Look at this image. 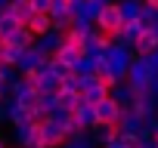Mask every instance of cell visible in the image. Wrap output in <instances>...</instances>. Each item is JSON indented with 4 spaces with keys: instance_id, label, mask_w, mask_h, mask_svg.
I'll return each instance as SVG.
<instances>
[{
    "instance_id": "18",
    "label": "cell",
    "mask_w": 158,
    "mask_h": 148,
    "mask_svg": "<svg viewBox=\"0 0 158 148\" xmlns=\"http://www.w3.org/2000/svg\"><path fill=\"white\" fill-rule=\"evenodd\" d=\"M3 13H10V16H16L22 25H28V19L34 16V6H31V0H13L10 6H3Z\"/></svg>"
},
{
    "instance_id": "11",
    "label": "cell",
    "mask_w": 158,
    "mask_h": 148,
    "mask_svg": "<svg viewBox=\"0 0 158 148\" xmlns=\"http://www.w3.org/2000/svg\"><path fill=\"white\" fill-rule=\"evenodd\" d=\"M62 40H65V28H50V31H44L40 37H34V43L44 49V53H56L59 46H62Z\"/></svg>"
},
{
    "instance_id": "31",
    "label": "cell",
    "mask_w": 158,
    "mask_h": 148,
    "mask_svg": "<svg viewBox=\"0 0 158 148\" xmlns=\"http://www.w3.org/2000/svg\"><path fill=\"white\" fill-rule=\"evenodd\" d=\"M143 3H152V6H158V0H143Z\"/></svg>"
},
{
    "instance_id": "17",
    "label": "cell",
    "mask_w": 158,
    "mask_h": 148,
    "mask_svg": "<svg viewBox=\"0 0 158 148\" xmlns=\"http://www.w3.org/2000/svg\"><path fill=\"white\" fill-rule=\"evenodd\" d=\"M118 130H121V133H139V130H143V117L133 114L130 105H124V108H121V117H118Z\"/></svg>"
},
{
    "instance_id": "36",
    "label": "cell",
    "mask_w": 158,
    "mask_h": 148,
    "mask_svg": "<svg viewBox=\"0 0 158 148\" xmlns=\"http://www.w3.org/2000/svg\"><path fill=\"white\" fill-rule=\"evenodd\" d=\"M99 148H102V145H99Z\"/></svg>"
},
{
    "instance_id": "1",
    "label": "cell",
    "mask_w": 158,
    "mask_h": 148,
    "mask_svg": "<svg viewBox=\"0 0 158 148\" xmlns=\"http://www.w3.org/2000/svg\"><path fill=\"white\" fill-rule=\"evenodd\" d=\"M102 56H106V68H102L99 77H102L109 87L118 84V80H124V77H127V68H130V62H133V49H130V46H121V43H109V46L102 49Z\"/></svg>"
},
{
    "instance_id": "14",
    "label": "cell",
    "mask_w": 158,
    "mask_h": 148,
    "mask_svg": "<svg viewBox=\"0 0 158 148\" xmlns=\"http://www.w3.org/2000/svg\"><path fill=\"white\" fill-rule=\"evenodd\" d=\"M90 136H93V142H96V145H106V142H112V139L118 136V123L96 120V123L90 127Z\"/></svg>"
},
{
    "instance_id": "12",
    "label": "cell",
    "mask_w": 158,
    "mask_h": 148,
    "mask_svg": "<svg viewBox=\"0 0 158 148\" xmlns=\"http://www.w3.org/2000/svg\"><path fill=\"white\" fill-rule=\"evenodd\" d=\"M158 49V31L155 28H143V34L133 43V56H152Z\"/></svg>"
},
{
    "instance_id": "5",
    "label": "cell",
    "mask_w": 158,
    "mask_h": 148,
    "mask_svg": "<svg viewBox=\"0 0 158 148\" xmlns=\"http://www.w3.org/2000/svg\"><path fill=\"white\" fill-rule=\"evenodd\" d=\"M99 31H106V34H115L121 25H124V16H121V10H118V0L115 3H106L102 10H99V16H96V22H93Z\"/></svg>"
},
{
    "instance_id": "13",
    "label": "cell",
    "mask_w": 158,
    "mask_h": 148,
    "mask_svg": "<svg viewBox=\"0 0 158 148\" xmlns=\"http://www.w3.org/2000/svg\"><path fill=\"white\" fill-rule=\"evenodd\" d=\"M50 19H53V25L56 28H68L71 25V3L68 0H53V6H50Z\"/></svg>"
},
{
    "instance_id": "15",
    "label": "cell",
    "mask_w": 158,
    "mask_h": 148,
    "mask_svg": "<svg viewBox=\"0 0 158 148\" xmlns=\"http://www.w3.org/2000/svg\"><path fill=\"white\" fill-rule=\"evenodd\" d=\"M71 114H74V120H77V127H81V130H90V127L96 123V108H93L90 102H84V99L77 102V108H74Z\"/></svg>"
},
{
    "instance_id": "22",
    "label": "cell",
    "mask_w": 158,
    "mask_h": 148,
    "mask_svg": "<svg viewBox=\"0 0 158 148\" xmlns=\"http://www.w3.org/2000/svg\"><path fill=\"white\" fill-rule=\"evenodd\" d=\"M53 28V19H50V13H34L31 19H28V31L34 34V37H40L44 31H50Z\"/></svg>"
},
{
    "instance_id": "23",
    "label": "cell",
    "mask_w": 158,
    "mask_h": 148,
    "mask_svg": "<svg viewBox=\"0 0 158 148\" xmlns=\"http://www.w3.org/2000/svg\"><path fill=\"white\" fill-rule=\"evenodd\" d=\"M139 6H143V0H118V10H121L124 22H130V19H139Z\"/></svg>"
},
{
    "instance_id": "20",
    "label": "cell",
    "mask_w": 158,
    "mask_h": 148,
    "mask_svg": "<svg viewBox=\"0 0 158 148\" xmlns=\"http://www.w3.org/2000/svg\"><path fill=\"white\" fill-rule=\"evenodd\" d=\"M59 148H96V142H93L90 130H77V133H71Z\"/></svg>"
},
{
    "instance_id": "28",
    "label": "cell",
    "mask_w": 158,
    "mask_h": 148,
    "mask_svg": "<svg viewBox=\"0 0 158 148\" xmlns=\"http://www.w3.org/2000/svg\"><path fill=\"white\" fill-rule=\"evenodd\" d=\"M102 148H127V145H124V142H121V139H118V136H115V139H112V142H106V145H102Z\"/></svg>"
},
{
    "instance_id": "7",
    "label": "cell",
    "mask_w": 158,
    "mask_h": 148,
    "mask_svg": "<svg viewBox=\"0 0 158 148\" xmlns=\"http://www.w3.org/2000/svg\"><path fill=\"white\" fill-rule=\"evenodd\" d=\"M40 136H44L47 148H59V145L68 139V130H65L62 120H56V117H44V120H40Z\"/></svg>"
},
{
    "instance_id": "34",
    "label": "cell",
    "mask_w": 158,
    "mask_h": 148,
    "mask_svg": "<svg viewBox=\"0 0 158 148\" xmlns=\"http://www.w3.org/2000/svg\"><path fill=\"white\" fill-rule=\"evenodd\" d=\"M155 31H158V25H155Z\"/></svg>"
},
{
    "instance_id": "35",
    "label": "cell",
    "mask_w": 158,
    "mask_h": 148,
    "mask_svg": "<svg viewBox=\"0 0 158 148\" xmlns=\"http://www.w3.org/2000/svg\"><path fill=\"white\" fill-rule=\"evenodd\" d=\"M16 148H22V145H16Z\"/></svg>"
},
{
    "instance_id": "21",
    "label": "cell",
    "mask_w": 158,
    "mask_h": 148,
    "mask_svg": "<svg viewBox=\"0 0 158 148\" xmlns=\"http://www.w3.org/2000/svg\"><path fill=\"white\" fill-rule=\"evenodd\" d=\"M56 102H59V108L74 111L77 102H81V93H77V90H65V87H59V90H56Z\"/></svg>"
},
{
    "instance_id": "29",
    "label": "cell",
    "mask_w": 158,
    "mask_h": 148,
    "mask_svg": "<svg viewBox=\"0 0 158 148\" xmlns=\"http://www.w3.org/2000/svg\"><path fill=\"white\" fill-rule=\"evenodd\" d=\"M0 96H6V80L0 77Z\"/></svg>"
},
{
    "instance_id": "10",
    "label": "cell",
    "mask_w": 158,
    "mask_h": 148,
    "mask_svg": "<svg viewBox=\"0 0 158 148\" xmlns=\"http://www.w3.org/2000/svg\"><path fill=\"white\" fill-rule=\"evenodd\" d=\"M50 56H53L56 62H62L65 68H74V65H77V59L84 56V49L77 46V43H68V40H62V46H59L56 53H50Z\"/></svg>"
},
{
    "instance_id": "8",
    "label": "cell",
    "mask_w": 158,
    "mask_h": 148,
    "mask_svg": "<svg viewBox=\"0 0 158 148\" xmlns=\"http://www.w3.org/2000/svg\"><path fill=\"white\" fill-rule=\"evenodd\" d=\"M28 77H31V84L37 87V93H56L59 90V74L50 68V65H44V68H37V71H31L28 74Z\"/></svg>"
},
{
    "instance_id": "27",
    "label": "cell",
    "mask_w": 158,
    "mask_h": 148,
    "mask_svg": "<svg viewBox=\"0 0 158 148\" xmlns=\"http://www.w3.org/2000/svg\"><path fill=\"white\" fill-rule=\"evenodd\" d=\"M31 6H34V13H50L53 0H31Z\"/></svg>"
},
{
    "instance_id": "16",
    "label": "cell",
    "mask_w": 158,
    "mask_h": 148,
    "mask_svg": "<svg viewBox=\"0 0 158 148\" xmlns=\"http://www.w3.org/2000/svg\"><path fill=\"white\" fill-rule=\"evenodd\" d=\"M6 120L16 127V123H25V120H31V111L25 108V105H19L10 93H6Z\"/></svg>"
},
{
    "instance_id": "3",
    "label": "cell",
    "mask_w": 158,
    "mask_h": 148,
    "mask_svg": "<svg viewBox=\"0 0 158 148\" xmlns=\"http://www.w3.org/2000/svg\"><path fill=\"white\" fill-rule=\"evenodd\" d=\"M102 96H109V84L99 77V74H81V99L96 105Z\"/></svg>"
},
{
    "instance_id": "32",
    "label": "cell",
    "mask_w": 158,
    "mask_h": 148,
    "mask_svg": "<svg viewBox=\"0 0 158 148\" xmlns=\"http://www.w3.org/2000/svg\"><path fill=\"white\" fill-rule=\"evenodd\" d=\"M0 148H6V142H3V139H0Z\"/></svg>"
},
{
    "instance_id": "25",
    "label": "cell",
    "mask_w": 158,
    "mask_h": 148,
    "mask_svg": "<svg viewBox=\"0 0 158 148\" xmlns=\"http://www.w3.org/2000/svg\"><path fill=\"white\" fill-rule=\"evenodd\" d=\"M139 22H143V28H155V25H158V6L143 3V6H139Z\"/></svg>"
},
{
    "instance_id": "2",
    "label": "cell",
    "mask_w": 158,
    "mask_h": 148,
    "mask_svg": "<svg viewBox=\"0 0 158 148\" xmlns=\"http://www.w3.org/2000/svg\"><path fill=\"white\" fill-rule=\"evenodd\" d=\"M152 77H158V68L152 65L149 56H133L130 68H127V80L136 87V90H146L152 84Z\"/></svg>"
},
{
    "instance_id": "4",
    "label": "cell",
    "mask_w": 158,
    "mask_h": 148,
    "mask_svg": "<svg viewBox=\"0 0 158 148\" xmlns=\"http://www.w3.org/2000/svg\"><path fill=\"white\" fill-rule=\"evenodd\" d=\"M16 142L22 148H47V142L40 136V123H34V120L16 123Z\"/></svg>"
},
{
    "instance_id": "30",
    "label": "cell",
    "mask_w": 158,
    "mask_h": 148,
    "mask_svg": "<svg viewBox=\"0 0 158 148\" xmlns=\"http://www.w3.org/2000/svg\"><path fill=\"white\" fill-rule=\"evenodd\" d=\"M96 3H99V6H106V3H115V0H96Z\"/></svg>"
},
{
    "instance_id": "33",
    "label": "cell",
    "mask_w": 158,
    "mask_h": 148,
    "mask_svg": "<svg viewBox=\"0 0 158 148\" xmlns=\"http://www.w3.org/2000/svg\"><path fill=\"white\" fill-rule=\"evenodd\" d=\"M0 16H3V10H0Z\"/></svg>"
},
{
    "instance_id": "24",
    "label": "cell",
    "mask_w": 158,
    "mask_h": 148,
    "mask_svg": "<svg viewBox=\"0 0 158 148\" xmlns=\"http://www.w3.org/2000/svg\"><path fill=\"white\" fill-rule=\"evenodd\" d=\"M19 25H22V22H19L16 16L3 13V16H0V40H10V37H13V31H16Z\"/></svg>"
},
{
    "instance_id": "9",
    "label": "cell",
    "mask_w": 158,
    "mask_h": 148,
    "mask_svg": "<svg viewBox=\"0 0 158 148\" xmlns=\"http://www.w3.org/2000/svg\"><path fill=\"white\" fill-rule=\"evenodd\" d=\"M93 108H96V120H106V123H118V117H121V108H124V105H121V102H118V99L109 93V96H102V99H99Z\"/></svg>"
},
{
    "instance_id": "26",
    "label": "cell",
    "mask_w": 158,
    "mask_h": 148,
    "mask_svg": "<svg viewBox=\"0 0 158 148\" xmlns=\"http://www.w3.org/2000/svg\"><path fill=\"white\" fill-rule=\"evenodd\" d=\"M0 77H3V80H6V87H10V84L19 77V68H16V65H3V62H0Z\"/></svg>"
},
{
    "instance_id": "6",
    "label": "cell",
    "mask_w": 158,
    "mask_h": 148,
    "mask_svg": "<svg viewBox=\"0 0 158 148\" xmlns=\"http://www.w3.org/2000/svg\"><path fill=\"white\" fill-rule=\"evenodd\" d=\"M47 59H50V53H44L37 43H31V46H25V53H22V59L16 62V68H19V74H31V71L44 68Z\"/></svg>"
},
{
    "instance_id": "19",
    "label": "cell",
    "mask_w": 158,
    "mask_h": 148,
    "mask_svg": "<svg viewBox=\"0 0 158 148\" xmlns=\"http://www.w3.org/2000/svg\"><path fill=\"white\" fill-rule=\"evenodd\" d=\"M22 53H25V46H19L13 40H0V62L3 65H16L22 59Z\"/></svg>"
}]
</instances>
